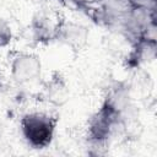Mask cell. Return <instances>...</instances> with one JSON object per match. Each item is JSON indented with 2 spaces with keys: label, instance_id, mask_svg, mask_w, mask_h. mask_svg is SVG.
<instances>
[{
  "label": "cell",
  "instance_id": "cell-6",
  "mask_svg": "<svg viewBox=\"0 0 157 157\" xmlns=\"http://www.w3.org/2000/svg\"><path fill=\"white\" fill-rule=\"evenodd\" d=\"M61 18H59L56 22H53L50 20V15H48L47 12H38L32 22L36 39L39 42H49L52 39H55L56 28Z\"/></svg>",
  "mask_w": 157,
  "mask_h": 157
},
{
  "label": "cell",
  "instance_id": "cell-10",
  "mask_svg": "<svg viewBox=\"0 0 157 157\" xmlns=\"http://www.w3.org/2000/svg\"><path fill=\"white\" fill-rule=\"evenodd\" d=\"M135 6H144L156 9V0H131Z\"/></svg>",
  "mask_w": 157,
  "mask_h": 157
},
{
  "label": "cell",
  "instance_id": "cell-7",
  "mask_svg": "<svg viewBox=\"0 0 157 157\" xmlns=\"http://www.w3.org/2000/svg\"><path fill=\"white\" fill-rule=\"evenodd\" d=\"M134 52L131 54V59L134 65H139L141 63H150L155 60L157 54V42L139 39L134 43Z\"/></svg>",
  "mask_w": 157,
  "mask_h": 157
},
{
  "label": "cell",
  "instance_id": "cell-11",
  "mask_svg": "<svg viewBox=\"0 0 157 157\" xmlns=\"http://www.w3.org/2000/svg\"><path fill=\"white\" fill-rule=\"evenodd\" d=\"M76 2H78L80 5H85V6H88V5H94V4H101L102 0H75Z\"/></svg>",
  "mask_w": 157,
  "mask_h": 157
},
{
  "label": "cell",
  "instance_id": "cell-1",
  "mask_svg": "<svg viewBox=\"0 0 157 157\" xmlns=\"http://www.w3.org/2000/svg\"><path fill=\"white\" fill-rule=\"evenodd\" d=\"M56 120L45 113H28L21 119L25 140L34 148H44L53 141Z\"/></svg>",
  "mask_w": 157,
  "mask_h": 157
},
{
  "label": "cell",
  "instance_id": "cell-2",
  "mask_svg": "<svg viewBox=\"0 0 157 157\" xmlns=\"http://www.w3.org/2000/svg\"><path fill=\"white\" fill-rule=\"evenodd\" d=\"M123 129L121 115L109 104L103 102L102 107L91 117L88 121V139L93 146H104L108 140Z\"/></svg>",
  "mask_w": 157,
  "mask_h": 157
},
{
  "label": "cell",
  "instance_id": "cell-8",
  "mask_svg": "<svg viewBox=\"0 0 157 157\" xmlns=\"http://www.w3.org/2000/svg\"><path fill=\"white\" fill-rule=\"evenodd\" d=\"M47 97L50 102H53L55 104H63L67 97V91H66L65 85L59 80L53 81L48 86V96Z\"/></svg>",
  "mask_w": 157,
  "mask_h": 157
},
{
  "label": "cell",
  "instance_id": "cell-5",
  "mask_svg": "<svg viewBox=\"0 0 157 157\" xmlns=\"http://www.w3.org/2000/svg\"><path fill=\"white\" fill-rule=\"evenodd\" d=\"M102 16L108 25L119 27L134 9L131 0H102Z\"/></svg>",
  "mask_w": 157,
  "mask_h": 157
},
{
  "label": "cell",
  "instance_id": "cell-9",
  "mask_svg": "<svg viewBox=\"0 0 157 157\" xmlns=\"http://www.w3.org/2000/svg\"><path fill=\"white\" fill-rule=\"evenodd\" d=\"M11 40H12V31L10 25L6 21L0 20V48L9 45Z\"/></svg>",
  "mask_w": 157,
  "mask_h": 157
},
{
  "label": "cell",
  "instance_id": "cell-4",
  "mask_svg": "<svg viewBox=\"0 0 157 157\" xmlns=\"http://www.w3.org/2000/svg\"><path fill=\"white\" fill-rule=\"evenodd\" d=\"M88 34L90 32L83 25L61 18L56 28L55 39L74 50H80L87 43Z\"/></svg>",
  "mask_w": 157,
  "mask_h": 157
},
{
  "label": "cell",
  "instance_id": "cell-3",
  "mask_svg": "<svg viewBox=\"0 0 157 157\" xmlns=\"http://www.w3.org/2000/svg\"><path fill=\"white\" fill-rule=\"evenodd\" d=\"M42 64L37 55L21 53L16 55L11 63V76L20 83H29L40 77Z\"/></svg>",
  "mask_w": 157,
  "mask_h": 157
}]
</instances>
